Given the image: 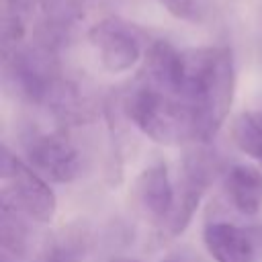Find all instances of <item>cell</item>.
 <instances>
[{"label": "cell", "instance_id": "1", "mask_svg": "<svg viewBox=\"0 0 262 262\" xmlns=\"http://www.w3.org/2000/svg\"><path fill=\"white\" fill-rule=\"evenodd\" d=\"M235 90V66L229 47H192L182 51L180 98L196 125V143H209L223 127Z\"/></svg>", "mask_w": 262, "mask_h": 262}, {"label": "cell", "instance_id": "2", "mask_svg": "<svg viewBox=\"0 0 262 262\" xmlns=\"http://www.w3.org/2000/svg\"><path fill=\"white\" fill-rule=\"evenodd\" d=\"M119 104L125 117L151 141L162 145L196 143L194 117L178 94L137 80Z\"/></svg>", "mask_w": 262, "mask_h": 262}, {"label": "cell", "instance_id": "3", "mask_svg": "<svg viewBox=\"0 0 262 262\" xmlns=\"http://www.w3.org/2000/svg\"><path fill=\"white\" fill-rule=\"evenodd\" d=\"M221 172L217 156L207 149V143H194L180 162L178 182L174 184V209L162 231L168 237L180 235L192 221L203 196Z\"/></svg>", "mask_w": 262, "mask_h": 262}, {"label": "cell", "instance_id": "4", "mask_svg": "<svg viewBox=\"0 0 262 262\" xmlns=\"http://www.w3.org/2000/svg\"><path fill=\"white\" fill-rule=\"evenodd\" d=\"M2 203L14 207L37 223H49L57 211V199L49 180H45L29 162L16 158L8 147L0 156Z\"/></svg>", "mask_w": 262, "mask_h": 262}, {"label": "cell", "instance_id": "5", "mask_svg": "<svg viewBox=\"0 0 262 262\" xmlns=\"http://www.w3.org/2000/svg\"><path fill=\"white\" fill-rule=\"evenodd\" d=\"M27 162L45 180L68 184L82 174V156L66 131L33 133L25 143Z\"/></svg>", "mask_w": 262, "mask_h": 262}, {"label": "cell", "instance_id": "6", "mask_svg": "<svg viewBox=\"0 0 262 262\" xmlns=\"http://www.w3.org/2000/svg\"><path fill=\"white\" fill-rule=\"evenodd\" d=\"M88 41L100 66L111 74L127 72L141 59V35L133 23L121 16H106L94 23L88 29Z\"/></svg>", "mask_w": 262, "mask_h": 262}, {"label": "cell", "instance_id": "7", "mask_svg": "<svg viewBox=\"0 0 262 262\" xmlns=\"http://www.w3.org/2000/svg\"><path fill=\"white\" fill-rule=\"evenodd\" d=\"M133 203L149 221L164 225L174 209V184L168 174V166L162 160L145 166L133 180Z\"/></svg>", "mask_w": 262, "mask_h": 262}, {"label": "cell", "instance_id": "8", "mask_svg": "<svg viewBox=\"0 0 262 262\" xmlns=\"http://www.w3.org/2000/svg\"><path fill=\"white\" fill-rule=\"evenodd\" d=\"M41 20L33 39L49 49H59L86 14L88 0H39Z\"/></svg>", "mask_w": 262, "mask_h": 262}, {"label": "cell", "instance_id": "9", "mask_svg": "<svg viewBox=\"0 0 262 262\" xmlns=\"http://www.w3.org/2000/svg\"><path fill=\"white\" fill-rule=\"evenodd\" d=\"M203 246L215 262H256V237L233 223L209 221L203 227Z\"/></svg>", "mask_w": 262, "mask_h": 262}, {"label": "cell", "instance_id": "10", "mask_svg": "<svg viewBox=\"0 0 262 262\" xmlns=\"http://www.w3.org/2000/svg\"><path fill=\"white\" fill-rule=\"evenodd\" d=\"M43 106H47V111L53 115V119L63 127L86 125V123L94 121V117H96V111L90 104V100L82 94V90L74 82H70L66 78H59L51 86L49 94L45 96Z\"/></svg>", "mask_w": 262, "mask_h": 262}, {"label": "cell", "instance_id": "11", "mask_svg": "<svg viewBox=\"0 0 262 262\" xmlns=\"http://www.w3.org/2000/svg\"><path fill=\"white\" fill-rule=\"evenodd\" d=\"M223 186L231 205L246 217L262 211V170L252 164H233L225 170Z\"/></svg>", "mask_w": 262, "mask_h": 262}, {"label": "cell", "instance_id": "12", "mask_svg": "<svg viewBox=\"0 0 262 262\" xmlns=\"http://www.w3.org/2000/svg\"><path fill=\"white\" fill-rule=\"evenodd\" d=\"M90 246V229L84 221H72L47 237L39 262H82Z\"/></svg>", "mask_w": 262, "mask_h": 262}, {"label": "cell", "instance_id": "13", "mask_svg": "<svg viewBox=\"0 0 262 262\" xmlns=\"http://www.w3.org/2000/svg\"><path fill=\"white\" fill-rule=\"evenodd\" d=\"M231 139L239 151L262 166V106L244 111L233 119Z\"/></svg>", "mask_w": 262, "mask_h": 262}, {"label": "cell", "instance_id": "14", "mask_svg": "<svg viewBox=\"0 0 262 262\" xmlns=\"http://www.w3.org/2000/svg\"><path fill=\"white\" fill-rule=\"evenodd\" d=\"M29 217H25L20 211H16L14 207L2 203V211H0V242H2V250L12 254V256H25L31 244L29 237Z\"/></svg>", "mask_w": 262, "mask_h": 262}, {"label": "cell", "instance_id": "15", "mask_svg": "<svg viewBox=\"0 0 262 262\" xmlns=\"http://www.w3.org/2000/svg\"><path fill=\"white\" fill-rule=\"evenodd\" d=\"M162 6L176 18L180 20H188V23H196L203 16V8L199 0H160Z\"/></svg>", "mask_w": 262, "mask_h": 262}, {"label": "cell", "instance_id": "16", "mask_svg": "<svg viewBox=\"0 0 262 262\" xmlns=\"http://www.w3.org/2000/svg\"><path fill=\"white\" fill-rule=\"evenodd\" d=\"M37 2L39 0H2V8H4L2 14H8V16H16V18L27 20Z\"/></svg>", "mask_w": 262, "mask_h": 262}, {"label": "cell", "instance_id": "17", "mask_svg": "<svg viewBox=\"0 0 262 262\" xmlns=\"http://www.w3.org/2000/svg\"><path fill=\"white\" fill-rule=\"evenodd\" d=\"M108 262H139V260H135V258H125V256H121V258H113V260H108Z\"/></svg>", "mask_w": 262, "mask_h": 262}, {"label": "cell", "instance_id": "18", "mask_svg": "<svg viewBox=\"0 0 262 262\" xmlns=\"http://www.w3.org/2000/svg\"><path fill=\"white\" fill-rule=\"evenodd\" d=\"M256 233L260 235V237H256V239H260V242H262V227H258V229H256Z\"/></svg>", "mask_w": 262, "mask_h": 262}, {"label": "cell", "instance_id": "19", "mask_svg": "<svg viewBox=\"0 0 262 262\" xmlns=\"http://www.w3.org/2000/svg\"><path fill=\"white\" fill-rule=\"evenodd\" d=\"M168 262H172V260H168Z\"/></svg>", "mask_w": 262, "mask_h": 262}]
</instances>
